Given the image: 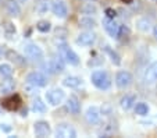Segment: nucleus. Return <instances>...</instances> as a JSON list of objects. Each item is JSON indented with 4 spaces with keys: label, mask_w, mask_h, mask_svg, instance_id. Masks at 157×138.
I'll list each match as a JSON object with an SVG mask.
<instances>
[{
    "label": "nucleus",
    "mask_w": 157,
    "mask_h": 138,
    "mask_svg": "<svg viewBox=\"0 0 157 138\" xmlns=\"http://www.w3.org/2000/svg\"><path fill=\"white\" fill-rule=\"evenodd\" d=\"M22 52H24V56L28 57V59H31L32 61H40L44 56L43 49L33 42L25 43V45L22 46Z\"/></svg>",
    "instance_id": "obj_3"
},
{
    "label": "nucleus",
    "mask_w": 157,
    "mask_h": 138,
    "mask_svg": "<svg viewBox=\"0 0 157 138\" xmlns=\"http://www.w3.org/2000/svg\"><path fill=\"white\" fill-rule=\"evenodd\" d=\"M89 2H96V0H89Z\"/></svg>",
    "instance_id": "obj_40"
},
{
    "label": "nucleus",
    "mask_w": 157,
    "mask_h": 138,
    "mask_svg": "<svg viewBox=\"0 0 157 138\" xmlns=\"http://www.w3.org/2000/svg\"><path fill=\"white\" fill-rule=\"evenodd\" d=\"M57 52H59V56L61 57L67 64H70V66H78V64H79V61H81L79 56H78V54L75 53V52L72 50V49L70 48L64 41H63V42H60L59 41Z\"/></svg>",
    "instance_id": "obj_1"
},
{
    "label": "nucleus",
    "mask_w": 157,
    "mask_h": 138,
    "mask_svg": "<svg viewBox=\"0 0 157 138\" xmlns=\"http://www.w3.org/2000/svg\"><path fill=\"white\" fill-rule=\"evenodd\" d=\"M6 53V52L3 50V48H2V46H0V59H2V57H3V54Z\"/></svg>",
    "instance_id": "obj_36"
},
{
    "label": "nucleus",
    "mask_w": 157,
    "mask_h": 138,
    "mask_svg": "<svg viewBox=\"0 0 157 138\" xmlns=\"http://www.w3.org/2000/svg\"><path fill=\"white\" fill-rule=\"evenodd\" d=\"M32 112L33 113L43 114V113L48 112V106H46V103H44L40 98H36V99L33 101V103H32Z\"/></svg>",
    "instance_id": "obj_25"
},
{
    "label": "nucleus",
    "mask_w": 157,
    "mask_h": 138,
    "mask_svg": "<svg viewBox=\"0 0 157 138\" xmlns=\"http://www.w3.org/2000/svg\"><path fill=\"white\" fill-rule=\"evenodd\" d=\"M103 27L106 30V32L109 34L111 38H120V30H121V25L118 22H116L113 18H104L103 20Z\"/></svg>",
    "instance_id": "obj_10"
},
{
    "label": "nucleus",
    "mask_w": 157,
    "mask_h": 138,
    "mask_svg": "<svg viewBox=\"0 0 157 138\" xmlns=\"http://www.w3.org/2000/svg\"><path fill=\"white\" fill-rule=\"evenodd\" d=\"M90 81L100 91H107L111 87V78H110L109 73L104 70H95L90 75Z\"/></svg>",
    "instance_id": "obj_2"
},
{
    "label": "nucleus",
    "mask_w": 157,
    "mask_h": 138,
    "mask_svg": "<svg viewBox=\"0 0 157 138\" xmlns=\"http://www.w3.org/2000/svg\"><path fill=\"white\" fill-rule=\"evenodd\" d=\"M44 99L50 106H59L64 102L65 92L61 88H52V89H48V92L44 93Z\"/></svg>",
    "instance_id": "obj_4"
},
{
    "label": "nucleus",
    "mask_w": 157,
    "mask_h": 138,
    "mask_svg": "<svg viewBox=\"0 0 157 138\" xmlns=\"http://www.w3.org/2000/svg\"><path fill=\"white\" fill-rule=\"evenodd\" d=\"M153 34H154V38L157 39V25H154V28H153Z\"/></svg>",
    "instance_id": "obj_35"
},
{
    "label": "nucleus",
    "mask_w": 157,
    "mask_h": 138,
    "mask_svg": "<svg viewBox=\"0 0 157 138\" xmlns=\"http://www.w3.org/2000/svg\"><path fill=\"white\" fill-rule=\"evenodd\" d=\"M21 103H22V101H21V96L18 95V93H10L9 96H6V98H2L0 99V105H2V108L6 109V110H10V112H15L20 109Z\"/></svg>",
    "instance_id": "obj_5"
},
{
    "label": "nucleus",
    "mask_w": 157,
    "mask_h": 138,
    "mask_svg": "<svg viewBox=\"0 0 157 138\" xmlns=\"http://www.w3.org/2000/svg\"><path fill=\"white\" fill-rule=\"evenodd\" d=\"M0 3H2V0H0Z\"/></svg>",
    "instance_id": "obj_41"
},
{
    "label": "nucleus",
    "mask_w": 157,
    "mask_h": 138,
    "mask_svg": "<svg viewBox=\"0 0 157 138\" xmlns=\"http://www.w3.org/2000/svg\"><path fill=\"white\" fill-rule=\"evenodd\" d=\"M104 52H106V54L111 59V63L113 64H116V66L121 64V57H120V54L117 53L116 50H113L110 46H104Z\"/></svg>",
    "instance_id": "obj_26"
},
{
    "label": "nucleus",
    "mask_w": 157,
    "mask_h": 138,
    "mask_svg": "<svg viewBox=\"0 0 157 138\" xmlns=\"http://www.w3.org/2000/svg\"><path fill=\"white\" fill-rule=\"evenodd\" d=\"M100 110H101V114H103V116H110V114H111V106L104 103V105L100 108Z\"/></svg>",
    "instance_id": "obj_31"
},
{
    "label": "nucleus",
    "mask_w": 157,
    "mask_h": 138,
    "mask_svg": "<svg viewBox=\"0 0 157 138\" xmlns=\"http://www.w3.org/2000/svg\"><path fill=\"white\" fill-rule=\"evenodd\" d=\"M18 3H25V2H27V0H17Z\"/></svg>",
    "instance_id": "obj_39"
},
{
    "label": "nucleus",
    "mask_w": 157,
    "mask_h": 138,
    "mask_svg": "<svg viewBox=\"0 0 157 138\" xmlns=\"http://www.w3.org/2000/svg\"><path fill=\"white\" fill-rule=\"evenodd\" d=\"M4 56H6L7 60L13 61L14 64H18V66H24V64H25V56H21V54L17 53L15 50L9 49V50H6Z\"/></svg>",
    "instance_id": "obj_18"
},
{
    "label": "nucleus",
    "mask_w": 157,
    "mask_h": 138,
    "mask_svg": "<svg viewBox=\"0 0 157 138\" xmlns=\"http://www.w3.org/2000/svg\"><path fill=\"white\" fill-rule=\"evenodd\" d=\"M21 116H22V117L27 116V110H22V112H21Z\"/></svg>",
    "instance_id": "obj_37"
},
{
    "label": "nucleus",
    "mask_w": 157,
    "mask_h": 138,
    "mask_svg": "<svg viewBox=\"0 0 157 138\" xmlns=\"http://www.w3.org/2000/svg\"><path fill=\"white\" fill-rule=\"evenodd\" d=\"M13 67L7 63L0 64V80H6V78H11L13 77Z\"/></svg>",
    "instance_id": "obj_27"
},
{
    "label": "nucleus",
    "mask_w": 157,
    "mask_h": 138,
    "mask_svg": "<svg viewBox=\"0 0 157 138\" xmlns=\"http://www.w3.org/2000/svg\"><path fill=\"white\" fill-rule=\"evenodd\" d=\"M64 63L65 61L61 57L60 59H49L48 61H44L42 64V69L48 74H57V73H61L64 70Z\"/></svg>",
    "instance_id": "obj_6"
},
{
    "label": "nucleus",
    "mask_w": 157,
    "mask_h": 138,
    "mask_svg": "<svg viewBox=\"0 0 157 138\" xmlns=\"http://www.w3.org/2000/svg\"><path fill=\"white\" fill-rule=\"evenodd\" d=\"M15 89V81L11 78H6V80H2L0 82V93L2 95H10L13 93Z\"/></svg>",
    "instance_id": "obj_17"
},
{
    "label": "nucleus",
    "mask_w": 157,
    "mask_h": 138,
    "mask_svg": "<svg viewBox=\"0 0 157 138\" xmlns=\"http://www.w3.org/2000/svg\"><path fill=\"white\" fill-rule=\"evenodd\" d=\"M3 34L7 39L11 41L13 38H15V34H17V28L13 22H4L3 24Z\"/></svg>",
    "instance_id": "obj_24"
},
{
    "label": "nucleus",
    "mask_w": 157,
    "mask_h": 138,
    "mask_svg": "<svg viewBox=\"0 0 157 138\" xmlns=\"http://www.w3.org/2000/svg\"><path fill=\"white\" fill-rule=\"evenodd\" d=\"M135 113L139 116H147L149 114V106L145 102H139L135 105Z\"/></svg>",
    "instance_id": "obj_28"
},
{
    "label": "nucleus",
    "mask_w": 157,
    "mask_h": 138,
    "mask_svg": "<svg viewBox=\"0 0 157 138\" xmlns=\"http://www.w3.org/2000/svg\"><path fill=\"white\" fill-rule=\"evenodd\" d=\"M79 27L85 28L88 31H92L98 27V22H96L95 18H92L90 15H83V17L79 18Z\"/></svg>",
    "instance_id": "obj_22"
},
{
    "label": "nucleus",
    "mask_w": 157,
    "mask_h": 138,
    "mask_svg": "<svg viewBox=\"0 0 157 138\" xmlns=\"http://www.w3.org/2000/svg\"><path fill=\"white\" fill-rule=\"evenodd\" d=\"M54 135L56 137H61V138H74L77 137V131L71 124L67 123H60L57 124L56 130H54Z\"/></svg>",
    "instance_id": "obj_7"
},
{
    "label": "nucleus",
    "mask_w": 157,
    "mask_h": 138,
    "mask_svg": "<svg viewBox=\"0 0 157 138\" xmlns=\"http://www.w3.org/2000/svg\"><path fill=\"white\" fill-rule=\"evenodd\" d=\"M36 30L42 34H48V32H50V30H52V24L49 21H39L38 24H36Z\"/></svg>",
    "instance_id": "obj_29"
},
{
    "label": "nucleus",
    "mask_w": 157,
    "mask_h": 138,
    "mask_svg": "<svg viewBox=\"0 0 157 138\" xmlns=\"http://www.w3.org/2000/svg\"><path fill=\"white\" fill-rule=\"evenodd\" d=\"M67 109H68L70 113L72 114H78L81 112V103L75 95H70L67 98Z\"/></svg>",
    "instance_id": "obj_19"
},
{
    "label": "nucleus",
    "mask_w": 157,
    "mask_h": 138,
    "mask_svg": "<svg viewBox=\"0 0 157 138\" xmlns=\"http://www.w3.org/2000/svg\"><path fill=\"white\" fill-rule=\"evenodd\" d=\"M48 10V4L43 3V2H39V3H36V11L38 13H44Z\"/></svg>",
    "instance_id": "obj_32"
},
{
    "label": "nucleus",
    "mask_w": 157,
    "mask_h": 138,
    "mask_svg": "<svg viewBox=\"0 0 157 138\" xmlns=\"http://www.w3.org/2000/svg\"><path fill=\"white\" fill-rule=\"evenodd\" d=\"M82 11H83V14H95V13L98 11V9H96V6L93 3H88L82 9Z\"/></svg>",
    "instance_id": "obj_30"
},
{
    "label": "nucleus",
    "mask_w": 157,
    "mask_h": 138,
    "mask_svg": "<svg viewBox=\"0 0 157 138\" xmlns=\"http://www.w3.org/2000/svg\"><path fill=\"white\" fill-rule=\"evenodd\" d=\"M116 15H117V13H116V10H113V9H107L106 10V17L107 18H116Z\"/></svg>",
    "instance_id": "obj_33"
},
{
    "label": "nucleus",
    "mask_w": 157,
    "mask_h": 138,
    "mask_svg": "<svg viewBox=\"0 0 157 138\" xmlns=\"http://www.w3.org/2000/svg\"><path fill=\"white\" fill-rule=\"evenodd\" d=\"M0 130H2L3 132H10L13 128H11V126H10V124H7V123H2V124H0Z\"/></svg>",
    "instance_id": "obj_34"
},
{
    "label": "nucleus",
    "mask_w": 157,
    "mask_h": 138,
    "mask_svg": "<svg viewBox=\"0 0 157 138\" xmlns=\"http://www.w3.org/2000/svg\"><path fill=\"white\" fill-rule=\"evenodd\" d=\"M143 82L145 84H154L157 82V61H153L143 73Z\"/></svg>",
    "instance_id": "obj_14"
},
{
    "label": "nucleus",
    "mask_w": 157,
    "mask_h": 138,
    "mask_svg": "<svg viewBox=\"0 0 157 138\" xmlns=\"http://www.w3.org/2000/svg\"><path fill=\"white\" fill-rule=\"evenodd\" d=\"M133 78L131 75V73L128 71H118L116 75V85L120 88V89H125L128 88L131 84H132Z\"/></svg>",
    "instance_id": "obj_12"
},
{
    "label": "nucleus",
    "mask_w": 157,
    "mask_h": 138,
    "mask_svg": "<svg viewBox=\"0 0 157 138\" xmlns=\"http://www.w3.org/2000/svg\"><path fill=\"white\" fill-rule=\"evenodd\" d=\"M4 9H6L7 14H9L10 17H18V15L21 14V6L17 0H6Z\"/></svg>",
    "instance_id": "obj_16"
},
{
    "label": "nucleus",
    "mask_w": 157,
    "mask_h": 138,
    "mask_svg": "<svg viewBox=\"0 0 157 138\" xmlns=\"http://www.w3.org/2000/svg\"><path fill=\"white\" fill-rule=\"evenodd\" d=\"M33 134L36 137H49L52 134V128H50V124L48 121L44 120H39L33 124Z\"/></svg>",
    "instance_id": "obj_13"
},
{
    "label": "nucleus",
    "mask_w": 157,
    "mask_h": 138,
    "mask_svg": "<svg viewBox=\"0 0 157 138\" xmlns=\"http://www.w3.org/2000/svg\"><path fill=\"white\" fill-rule=\"evenodd\" d=\"M50 10H52V13L59 18H65L67 14H68L67 4H65L63 0H52L50 2Z\"/></svg>",
    "instance_id": "obj_9"
},
{
    "label": "nucleus",
    "mask_w": 157,
    "mask_h": 138,
    "mask_svg": "<svg viewBox=\"0 0 157 138\" xmlns=\"http://www.w3.org/2000/svg\"><path fill=\"white\" fill-rule=\"evenodd\" d=\"M122 3H131V2H132V0H121Z\"/></svg>",
    "instance_id": "obj_38"
},
{
    "label": "nucleus",
    "mask_w": 157,
    "mask_h": 138,
    "mask_svg": "<svg viewBox=\"0 0 157 138\" xmlns=\"http://www.w3.org/2000/svg\"><path fill=\"white\" fill-rule=\"evenodd\" d=\"M63 85L67 88H72V89H77L82 85V78L77 77V75H68L63 80Z\"/></svg>",
    "instance_id": "obj_21"
},
{
    "label": "nucleus",
    "mask_w": 157,
    "mask_h": 138,
    "mask_svg": "<svg viewBox=\"0 0 157 138\" xmlns=\"http://www.w3.org/2000/svg\"><path fill=\"white\" fill-rule=\"evenodd\" d=\"M136 103V95L135 93H127L121 98L120 101V106H121L124 110H129L133 105Z\"/></svg>",
    "instance_id": "obj_20"
},
{
    "label": "nucleus",
    "mask_w": 157,
    "mask_h": 138,
    "mask_svg": "<svg viewBox=\"0 0 157 138\" xmlns=\"http://www.w3.org/2000/svg\"><path fill=\"white\" fill-rule=\"evenodd\" d=\"M27 82L42 88V87H46V85H48V77L44 74H42L40 71H32L27 75Z\"/></svg>",
    "instance_id": "obj_11"
},
{
    "label": "nucleus",
    "mask_w": 157,
    "mask_h": 138,
    "mask_svg": "<svg viewBox=\"0 0 157 138\" xmlns=\"http://www.w3.org/2000/svg\"><path fill=\"white\" fill-rule=\"evenodd\" d=\"M136 28L140 31V32H149L151 30V21L147 17H142L136 20Z\"/></svg>",
    "instance_id": "obj_23"
},
{
    "label": "nucleus",
    "mask_w": 157,
    "mask_h": 138,
    "mask_svg": "<svg viewBox=\"0 0 157 138\" xmlns=\"http://www.w3.org/2000/svg\"><path fill=\"white\" fill-rule=\"evenodd\" d=\"M77 45L81 46V48H89L92 46L93 43L96 42V35L92 32V31H88L86 30L85 32H81L79 35L77 36Z\"/></svg>",
    "instance_id": "obj_8"
},
{
    "label": "nucleus",
    "mask_w": 157,
    "mask_h": 138,
    "mask_svg": "<svg viewBox=\"0 0 157 138\" xmlns=\"http://www.w3.org/2000/svg\"><path fill=\"white\" fill-rule=\"evenodd\" d=\"M85 117H86V120H88V123L98 124L99 121H100V117H101L100 108H98V106H89L85 112Z\"/></svg>",
    "instance_id": "obj_15"
}]
</instances>
